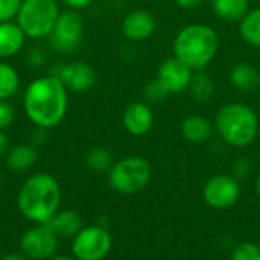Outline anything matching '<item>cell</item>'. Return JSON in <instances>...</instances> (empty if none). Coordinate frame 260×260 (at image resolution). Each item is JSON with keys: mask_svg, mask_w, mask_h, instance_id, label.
Masks as SVG:
<instances>
[{"mask_svg": "<svg viewBox=\"0 0 260 260\" xmlns=\"http://www.w3.org/2000/svg\"><path fill=\"white\" fill-rule=\"evenodd\" d=\"M23 110L34 126L52 129L66 117L69 90L53 75L32 79L23 93Z\"/></svg>", "mask_w": 260, "mask_h": 260, "instance_id": "obj_1", "label": "cell"}, {"mask_svg": "<svg viewBox=\"0 0 260 260\" xmlns=\"http://www.w3.org/2000/svg\"><path fill=\"white\" fill-rule=\"evenodd\" d=\"M59 181L47 172H37L24 180L17 193V207L34 224H47L61 206Z\"/></svg>", "mask_w": 260, "mask_h": 260, "instance_id": "obj_2", "label": "cell"}, {"mask_svg": "<svg viewBox=\"0 0 260 260\" xmlns=\"http://www.w3.org/2000/svg\"><path fill=\"white\" fill-rule=\"evenodd\" d=\"M172 50L174 56L193 72L204 70L218 55L219 35L206 23H190L178 30Z\"/></svg>", "mask_w": 260, "mask_h": 260, "instance_id": "obj_3", "label": "cell"}, {"mask_svg": "<svg viewBox=\"0 0 260 260\" xmlns=\"http://www.w3.org/2000/svg\"><path fill=\"white\" fill-rule=\"evenodd\" d=\"M219 137L233 148L250 146L259 134V117L244 102H230L219 108L215 117Z\"/></svg>", "mask_w": 260, "mask_h": 260, "instance_id": "obj_4", "label": "cell"}, {"mask_svg": "<svg viewBox=\"0 0 260 260\" xmlns=\"http://www.w3.org/2000/svg\"><path fill=\"white\" fill-rule=\"evenodd\" d=\"M61 14L58 0H23L15 23L30 40H44Z\"/></svg>", "mask_w": 260, "mask_h": 260, "instance_id": "obj_5", "label": "cell"}, {"mask_svg": "<svg viewBox=\"0 0 260 260\" xmlns=\"http://www.w3.org/2000/svg\"><path fill=\"white\" fill-rule=\"evenodd\" d=\"M108 174L111 189L120 195H136L151 181L152 168L149 161L139 155H128L113 163Z\"/></svg>", "mask_w": 260, "mask_h": 260, "instance_id": "obj_6", "label": "cell"}, {"mask_svg": "<svg viewBox=\"0 0 260 260\" xmlns=\"http://www.w3.org/2000/svg\"><path fill=\"white\" fill-rule=\"evenodd\" d=\"M84 18L79 14V11L75 9H66L61 11L52 34L49 35V44L50 47L58 53H72L75 52L82 40H84Z\"/></svg>", "mask_w": 260, "mask_h": 260, "instance_id": "obj_7", "label": "cell"}, {"mask_svg": "<svg viewBox=\"0 0 260 260\" xmlns=\"http://www.w3.org/2000/svg\"><path fill=\"white\" fill-rule=\"evenodd\" d=\"M113 247V238L105 225L93 224L82 227L72 238V254L76 260H104Z\"/></svg>", "mask_w": 260, "mask_h": 260, "instance_id": "obj_8", "label": "cell"}, {"mask_svg": "<svg viewBox=\"0 0 260 260\" xmlns=\"http://www.w3.org/2000/svg\"><path fill=\"white\" fill-rule=\"evenodd\" d=\"M59 248V238L47 224H35L20 238V253L29 260H47Z\"/></svg>", "mask_w": 260, "mask_h": 260, "instance_id": "obj_9", "label": "cell"}, {"mask_svg": "<svg viewBox=\"0 0 260 260\" xmlns=\"http://www.w3.org/2000/svg\"><path fill=\"white\" fill-rule=\"evenodd\" d=\"M50 75L56 76L66 85V88L73 93H85L91 90L98 79L96 70L84 61L55 66Z\"/></svg>", "mask_w": 260, "mask_h": 260, "instance_id": "obj_10", "label": "cell"}, {"mask_svg": "<svg viewBox=\"0 0 260 260\" xmlns=\"http://www.w3.org/2000/svg\"><path fill=\"white\" fill-rule=\"evenodd\" d=\"M203 197L213 209H229L238 203L241 186L233 175H215L206 183Z\"/></svg>", "mask_w": 260, "mask_h": 260, "instance_id": "obj_11", "label": "cell"}, {"mask_svg": "<svg viewBox=\"0 0 260 260\" xmlns=\"http://www.w3.org/2000/svg\"><path fill=\"white\" fill-rule=\"evenodd\" d=\"M155 29L157 20L154 14L143 8L129 11L120 23L122 35L133 43H142L149 40L155 34Z\"/></svg>", "mask_w": 260, "mask_h": 260, "instance_id": "obj_12", "label": "cell"}, {"mask_svg": "<svg viewBox=\"0 0 260 260\" xmlns=\"http://www.w3.org/2000/svg\"><path fill=\"white\" fill-rule=\"evenodd\" d=\"M193 76V70L175 56L166 58L157 70V79L166 87L171 94L183 93L189 88Z\"/></svg>", "mask_w": 260, "mask_h": 260, "instance_id": "obj_13", "label": "cell"}, {"mask_svg": "<svg viewBox=\"0 0 260 260\" xmlns=\"http://www.w3.org/2000/svg\"><path fill=\"white\" fill-rule=\"evenodd\" d=\"M122 123L131 136H145L154 126V111L146 102H133L123 110Z\"/></svg>", "mask_w": 260, "mask_h": 260, "instance_id": "obj_14", "label": "cell"}, {"mask_svg": "<svg viewBox=\"0 0 260 260\" xmlns=\"http://www.w3.org/2000/svg\"><path fill=\"white\" fill-rule=\"evenodd\" d=\"M26 35L15 21L0 23V59L18 55L26 46Z\"/></svg>", "mask_w": 260, "mask_h": 260, "instance_id": "obj_15", "label": "cell"}, {"mask_svg": "<svg viewBox=\"0 0 260 260\" xmlns=\"http://www.w3.org/2000/svg\"><path fill=\"white\" fill-rule=\"evenodd\" d=\"M38 160L37 148L30 143H20L11 146L5 155V165L9 171L21 174L30 171Z\"/></svg>", "mask_w": 260, "mask_h": 260, "instance_id": "obj_16", "label": "cell"}, {"mask_svg": "<svg viewBox=\"0 0 260 260\" xmlns=\"http://www.w3.org/2000/svg\"><path fill=\"white\" fill-rule=\"evenodd\" d=\"M47 225L59 239L75 238L81 232V229L84 227L79 213L75 210H69V209H66V210L59 209L52 216V219L47 222Z\"/></svg>", "mask_w": 260, "mask_h": 260, "instance_id": "obj_17", "label": "cell"}, {"mask_svg": "<svg viewBox=\"0 0 260 260\" xmlns=\"http://www.w3.org/2000/svg\"><path fill=\"white\" fill-rule=\"evenodd\" d=\"M229 81L236 90L253 93L260 87V72L250 62H239L232 67Z\"/></svg>", "mask_w": 260, "mask_h": 260, "instance_id": "obj_18", "label": "cell"}, {"mask_svg": "<svg viewBox=\"0 0 260 260\" xmlns=\"http://www.w3.org/2000/svg\"><path fill=\"white\" fill-rule=\"evenodd\" d=\"M180 129L183 137L190 143H204L213 134L212 122L201 114H192L183 119Z\"/></svg>", "mask_w": 260, "mask_h": 260, "instance_id": "obj_19", "label": "cell"}, {"mask_svg": "<svg viewBox=\"0 0 260 260\" xmlns=\"http://www.w3.org/2000/svg\"><path fill=\"white\" fill-rule=\"evenodd\" d=\"M218 18L235 23L241 21L250 11V0H216L212 3Z\"/></svg>", "mask_w": 260, "mask_h": 260, "instance_id": "obj_20", "label": "cell"}, {"mask_svg": "<svg viewBox=\"0 0 260 260\" xmlns=\"http://www.w3.org/2000/svg\"><path fill=\"white\" fill-rule=\"evenodd\" d=\"M187 90L190 96L193 98V101L200 104H206L215 94V81L204 70H197L193 72V76Z\"/></svg>", "mask_w": 260, "mask_h": 260, "instance_id": "obj_21", "label": "cell"}, {"mask_svg": "<svg viewBox=\"0 0 260 260\" xmlns=\"http://www.w3.org/2000/svg\"><path fill=\"white\" fill-rule=\"evenodd\" d=\"M239 34L247 44L260 49V8L250 9L239 21Z\"/></svg>", "mask_w": 260, "mask_h": 260, "instance_id": "obj_22", "label": "cell"}, {"mask_svg": "<svg viewBox=\"0 0 260 260\" xmlns=\"http://www.w3.org/2000/svg\"><path fill=\"white\" fill-rule=\"evenodd\" d=\"M20 88V75L17 69L0 59V101H9Z\"/></svg>", "mask_w": 260, "mask_h": 260, "instance_id": "obj_23", "label": "cell"}, {"mask_svg": "<svg viewBox=\"0 0 260 260\" xmlns=\"http://www.w3.org/2000/svg\"><path fill=\"white\" fill-rule=\"evenodd\" d=\"M85 166L93 172H108L114 163L111 152L104 146H94L85 154Z\"/></svg>", "mask_w": 260, "mask_h": 260, "instance_id": "obj_24", "label": "cell"}, {"mask_svg": "<svg viewBox=\"0 0 260 260\" xmlns=\"http://www.w3.org/2000/svg\"><path fill=\"white\" fill-rule=\"evenodd\" d=\"M169 94L171 93L166 90V87L157 78L151 79L143 88V98H145L146 104H160V102L166 101V98Z\"/></svg>", "mask_w": 260, "mask_h": 260, "instance_id": "obj_25", "label": "cell"}, {"mask_svg": "<svg viewBox=\"0 0 260 260\" xmlns=\"http://www.w3.org/2000/svg\"><path fill=\"white\" fill-rule=\"evenodd\" d=\"M232 260H260V245L253 242L238 245L232 253Z\"/></svg>", "mask_w": 260, "mask_h": 260, "instance_id": "obj_26", "label": "cell"}, {"mask_svg": "<svg viewBox=\"0 0 260 260\" xmlns=\"http://www.w3.org/2000/svg\"><path fill=\"white\" fill-rule=\"evenodd\" d=\"M23 0H0V23L14 21Z\"/></svg>", "mask_w": 260, "mask_h": 260, "instance_id": "obj_27", "label": "cell"}, {"mask_svg": "<svg viewBox=\"0 0 260 260\" xmlns=\"http://www.w3.org/2000/svg\"><path fill=\"white\" fill-rule=\"evenodd\" d=\"M15 108L9 101H0V129L6 131L15 122Z\"/></svg>", "mask_w": 260, "mask_h": 260, "instance_id": "obj_28", "label": "cell"}, {"mask_svg": "<svg viewBox=\"0 0 260 260\" xmlns=\"http://www.w3.org/2000/svg\"><path fill=\"white\" fill-rule=\"evenodd\" d=\"M46 52L43 47H32L27 53H26V62L27 66H30L32 69H38L43 67L46 64Z\"/></svg>", "mask_w": 260, "mask_h": 260, "instance_id": "obj_29", "label": "cell"}, {"mask_svg": "<svg viewBox=\"0 0 260 260\" xmlns=\"http://www.w3.org/2000/svg\"><path fill=\"white\" fill-rule=\"evenodd\" d=\"M250 160H247L245 157L238 158L233 163V177L235 178H242L244 175H247L250 172Z\"/></svg>", "mask_w": 260, "mask_h": 260, "instance_id": "obj_30", "label": "cell"}, {"mask_svg": "<svg viewBox=\"0 0 260 260\" xmlns=\"http://www.w3.org/2000/svg\"><path fill=\"white\" fill-rule=\"evenodd\" d=\"M47 131H49V129L35 126V129H34L32 134H30V145H34L35 148H37V146H41V145L47 140Z\"/></svg>", "mask_w": 260, "mask_h": 260, "instance_id": "obj_31", "label": "cell"}, {"mask_svg": "<svg viewBox=\"0 0 260 260\" xmlns=\"http://www.w3.org/2000/svg\"><path fill=\"white\" fill-rule=\"evenodd\" d=\"M62 2L69 6V9H75V11L85 9L93 3V0H62Z\"/></svg>", "mask_w": 260, "mask_h": 260, "instance_id": "obj_32", "label": "cell"}, {"mask_svg": "<svg viewBox=\"0 0 260 260\" xmlns=\"http://www.w3.org/2000/svg\"><path fill=\"white\" fill-rule=\"evenodd\" d=\"M11 143H9V137L6 134V131L0 129V157H5L6 152L9 151Z\"/></svg>", "mask_w": 260, "mask_h": 260, "instance_id": "obj_33", "label": "cell"}, {"mask_svg": "<svg viewBox=\"0 0 260 260\" xmlns=\"http://www.w3.org/2000/svg\"><path fill=\"white\" fill-rule=\"evenodd\" d=\"M180 8H183V9H195V8H198L204 0H174Z\"/></svg>", "mask_w": 260, "mask_h": 260, "instance_id": "obj_34", "label": "cell"}, {"mask_svg": "<svg viewBox=\"0 0 260 260\" xmlns=\"http://www.w3.org/2000/svg\"><path fill=\"white\" fill-rule=\"evenodd\" d=\"M0 260H29L23 253H9V254H5L2 256Z\"/></svg>", "mask_w": 260, "mask_h": 260, "instance_id": "obj_35", "label": "cell"}, {"mask_svg": "<svg viewBox=\"0 0 260 260\" xmlns=\"http://www.w3.org/2000/svg\"><path fill=\"white\" fill-rule=\"evenodd\" d=\"M47 260H76L73 256H66V254H55Z\"/></svg>", "mask_w": 260, "mask_h": 260, "instance_id": "obj_36", "label": "cell"}, {"mask_svg": "<svg viewBox=\"0 0 260 260\" xmlns=\"http://www.w3.org/2000/svg\"><path fill=\"white\" fill-rule=\"evenodd\" d=\"M256 190H257V195H259L260 198V177L257 178V181H256Z\"/></svg>", "mask_w": 260, "mask_h": 260, "instance_id": "obj_37", "label": "cell"}, {"mask_svg": "<svg viewBox=\"0 0 260 260\" xmlns=\"http://www.w3.org/2000/svg\"><path fill=\"white\" fill-rule=\"evenodd\" d=\"M2 186H3V175L0 174V187H2Z\"/></svg>", "mask_w": 260, "mask_h": 260, "instance_id": "obj_38", "label": "cell"}, {"mask_svg": "<svg viewBox=\"0 0 260 260\" xmlns=\"http://www.w3.org/2000/svg\"><path fill=\"white\" fill-rule=\"evenodd\" d=\"M204 2H209V3H215L216 0H204Z\"/></svg>", "mask_w": 260, "mask_h": 260, "instance_id": "obj_39", "label": "cell"}, {"mask_svg": "<svg viewBox=\"0 0 260 260\" xmlns=\"http://www.w3.org/2000/svg\"><path fill=\"white\" fill-rule=\"evenodd\" d=\"M0 257H2V248H0Z\"/></svg>", "mask_w": 260, "mask_h": 260, "instance_id": "obj_40", "label": "cell"}]
</instances>
